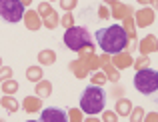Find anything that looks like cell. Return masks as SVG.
<instances>
[{
	"instance_id": "1",
	"label": "cell",
	"mask_w": 158,
	"mask_h": 122,
	"mask_svg": "<svg viewBox=\"0 0 158 122\" xmlns=\"http://www.w3.org/2000/svg\"><path fill=\"white\" fill-rule=\"evenodd\" d=\"M94 38H96V44L102 48V52H108L112 56L128 50V44H130V38H128L126 30L122 28V24H112L108 28H100V30H96Z\"/></svg>"
},
{
	"instance_id": "2",
	"label": "cell",
	"mask_w": 158,
	"mask_h": 122,
	"mask_svg": "<svg viewBox=\"0 0 158 122\" xmlns=\"http://www.w3.org/2000/svg\"><path fill=\"white\" fill-rule=\"evenodd\" d=\"M106 106V92L102 90V86H90L84 88L82 92V98H80V108L84 114H102Z\"/></svg>"
},
{
	"instance_id": "3",
	"label": "cell",
	"mask_w": 158,
	"mask_h": 122,
	"mask_svg": "<svg viewBox=\"0 0 158 122\" xmlns=\"http://www.w3.org/2000/svg\"><path fill=\"white\" fill-rule=\"evenodd\" d=\"M64 44L72 52H94V40L84 26H72L64 32Z\"/></svg>"
},
{
	"instance_id": "4",
	"label": "cell",
	"mask_w": 158,
	"mask_h": 122,
	"mask_svg": "<svg viewBox=\"0 0 158 122\" xmlns=\"http://www.w3.org/2000/svg\"><path fill=\"white\" fill-rule=\"evenodd\" d=\"M134 88L140 94H154L158 90V70L144 68L134 74Z\"/></svg>"
},
{
	"instance_id": "5",
	"label": "cell",
	"mask_w": 158,
	"mask_h": 122,
	"mask_svg": "<svg viewBox=\"0 0 158 122\" xmlns=\"http://www.w3.org/2000/svg\"><path fill=\"white\" fill-rule=\"evenodd\" d=\"M24 12H26V6L22 4V0H0V18L6 22H20L24 18Z\"/></svg>"
},
{
	"instance_id": "6",
	"label": "cell",
	"mask_w": 158,
	"mask_h": 122,
	"mask_svg": "<svg viewBox=\"0 0 158 122\" xmlns=\"http://www.w3.org/2000/svg\"><path fill=\"white\" fill-rule=\"evenodd\" d=\"M154 18H156V14H154V8L152 6H142L134 14V20H136V26L138 28H148L154 22Z\"/></svg>"
},
{
	"instance_id": "7",
	"label": "cell",
	"mask_w": 158,
	"mask_h": 122,
	"mask_svg": "<svg viewBox=\"0 0 158 122\" xmlns=\"http://www.w3.org/2000/svg\"><path fill=\"white\" fill-rule=\"evenodd\" d=\"M22 22H24V26H26L30 32H36V30H40V28L44 26V22H42V16L38 14V10H32V8H26V12H24V18H22Z\"/></svg>"
},
{
	"instance_id": "8",
	"label": "cell",
	"mask_w": 158,
	"mask_h": 122,
	"mask_svg": "<svg viewBox=\"0 0 158 122\" xmlns=\"http://www.w3.org/2000/svg\"><path fill=\"white\" fill-rule=\"evenodd\" d=\"M78 58H80V60L86 64V68L90 70V74H92V72H98V70H102L100 54H96V52H78Z\"/></svg>"
},
{
	"instance_id": "9",
	"label": "cell",
	"mask_w": 158,
	"mask_h": 122,
	"mask_svg": "<svg viewBox=\"0 0 158 122\" xmlns=\"http://www.w3.org/2000/svg\"><path fill=\"white\" fill-rule=\"evenodd\" d=\"M40 122H68V112L60 108H46L40 112Z\"/></svg>"
},
{
	"instance_id": "10",
	"label": "cell",
	"mask_w": 158,
	"mask_h": 122,
	"mask_svg": "<svg viewBox=\"0 0 158 122\" xmlns=\"http://www.w3.org/2000/svg\"><path fill=\"white\" fill-rule=\"evenodd\" d=\"M138 50L142 56H150L152 52H158V38L154 34H146L138 42Z\"/></svg>"
},
{
	"instance_id": "11",
	"label": "cell",
	"mask_w": 158,
	"mask_h": 122,
	"mask_svg": "<svg viewBox=\"0 0 158 122\" xmlns=\"http://www.w3.org/2000/svg\"><path fill=\"white\" fill-rule=\"evenodd\" d=\"M112 64L118 70H126V68H132V66H134V58H132V54L128 52V50H124V52H118V54L112 56Z\"/></svg>"
},
{
	"instance_id": "12",
	"label": "cell",
	"mask_w": 158,
	"mask_h": 122,
	"mask_svg": "<svg viewBox=\"0 0 158 122\" xmlns=\"http://www.w3.org/2000/svg\"><path fill=\"white\" fill-rule=\"evenodd\" d=\"M22 110L24 112H28V114H30V112H42L44 108H42V98H40V96H26V98L22 100Z\"/></svg>"
},
{
	"instance_id": "13",
	"label": "cell",
	"mask_w": 158,
	"mask_h": 122,
	"mask_svg": "<svg viewBox=\"0 0 158 122\" xmlns=\"http://www.w3.org/2000/svg\"><path fill=\"white\" fill-rule=\"evenodd\" d=\"M68 68H70V72L74 74V78H78V80H84V78H88V74H90V70L86 68V64L78 58V60H72L68 64Z\"/></svg>"
},
{
	"instance_id": "14",
	"label": "cell",
	"mask_w": 158,
	"mask_h": 122,
	"mask_svg": "<svg viewBox=\"0 0 158 122\" xmlns=\"http://www.w3.org/2000/svg\"><path fill=\"white\" fill-rule=\"evenodd\" d=\"M114 110L118 112V116H130L132 114V110H134V104H132V100H128V98H118L116 100V106H114Z\"/></svg>"
},
{
	"instance_id": "15",
	"label": "cell",
	"mask_w": 158,
	"mask_h": 122,
	"mask_svg": "<svg viewBox=\"0 0 158 122\" xmlns=\"http://www.w3.org/2000/svg\"><path fill=\"white\" fill-rule=\"evenodd\" d=\"M26 80H28V82H34V84H38L40 80H44L42 66H40V64H36V66H28V68H26Z\"/></svg>"
},
{
	"instance_id": "16",
	"label": "cell",
	"mask_w": 158,
	"mask_h": 122,
	"mask_svg": "<svg viewBox=\"0 0 158 122\" xmlns=\"http://www.w3.org/2000/svg\"><path fill=\"white\" fill-rule=\"evenodd\" d=\"M34 94L40 96V98H48V96H52V82L50 80H40L38 84L34 86Z\"/></svg>"
},
{
	"instance_id": "17",
	"label": "cell",
	"mask_w": 158,
	"mask_h": 122,
	"mask_svg": "<svg viewBox=\"0 0 158 122\" xmlns=\"http://www.w3.org/2000/svg\"><path fill=\"white\" fill-rule=\"evenodd\" d=\"M36 58H38V64L40 66H52L54 62H56V52L50 50V48H46V50H40Z\"/></svg>"
},
{
	"instance_id": "18",
	"label": "cell",
	"mask_w": 158,
	"mask_h": 122,
	"mask_svg": "<svg viewBox=\"0 0 158 122\" xmlns=\"http://www.w3.org/2000/svg\"><path fill=\"white\" fill-rule=\"evenodd\" d=\"M126 12H128V4L120 2V0L110 6V14H112V18H116V20H124L126 18Z\"/></svg>"
},
{
	"instance_id": "19",
	"label": "cell",
	"mask_w": 158,
	"mask_h": 122,
	"mask_svg": "<svg viewBox=\"0 0 158 122\" xmlns=\"http://www.w3.org/2000/svg\"><path fill=\"white\" fill-rule=\"evenodd\" d=\"M0 104H2V108H6L8 112H16L20 106H22V104H20L14 96H8V94H4L2 98H0Z\"/></svg>"
},
{
	"instance_id": "20",
	"label": "cell",
	"mask_w": 158,
	"mask_h": 122,
	"mask_svg": "<svg viewBox=\"0 0 158 122\" xmlns=\"http://www.w3.org/2000/svg\"><path fill=\"white\" fill-rule=\"evenodd\" d=\"M102 70H104L106 78H108L110 82H118V80H120V70L116 68L112 62H106V64H102Z\"/></svg>"
},
{
	"instance_id": "21",
	"label": "cell",
	"mask_w": 158,
	"mask_h": 122,
	"mask_svg": "<svg viewBox=\"0 0 158 122\" xmlns=\"http://www.w3.org/2000/svg\"><path fill=\"white\" fill-rule=\"evenodd\" d=\"M18 88H20V84L16 82L14 78H10V80H6V82L0 84V90H2V94H8V96H14L16 92H18Z\"/></svg>"
},
{
	"instance_id": "22",
	"label": "cell",
	"mask_w": 158,
	"mask_h": 122,
	"mask_svg": "<svg viewBox=\"0 0 158 122\" xmlns=\"http://www.w3.org/2000/svg\"><path fill=\"white\" fill-rule=\"evenodd\" d=\"M108 82L104 70H98V72H92L90 74V84H94V86H104V84Z\"/></svg>"
},
{
	"instance_id": "23",
	"label": "cell",
	"mask_w": 158,
	"mask_h": 122,
	"mask_svg": "<svg viewBox=\"0 0 158 122\" xmlns=\"http://www.w3.org/2000/svg\"><path fill=\"white\" fill-rule=\"evenodd\" d=\"M36 10H38V14H40V16H42V20H44V18H48L50 14H54V12H56V10L52 8V4H50V2H46V0H44V2H40Z\"/></svg>"
},
{
	"instance_id": "24",
	"label": "cell",
	"mask_w": 158,
	"mask_h": 122,
	"mask_svg": "<svg viewBox=\"0 0 158 122\" xmlns=\"http://www.w3.org/2000/svg\"><path fill=\"white\" fill-rule=\"evenodd\" d=\"M42 22H44V28H46V30H54L56 26H60V16L54 12V14H50L48 18H44Z\"/></svg>"
},
{
	"instance_id": "25",
	"label": "cell",
	"mask_w": 158,
	"mask_h": 122,
	"mask_svg": "<svg viewBox=\"0 0 158 122\" xmlns=\"http://www.w3.org/2000/svg\"><path fill=\"white\" fill-rule=\"evenodd\" d=\"M68 122H84L82 108H68Z\"/></svg>"
},
{
	"instance_id": "26",
	"label": "cell",
	"mask_w": 158,
	"mask_h": 122,
	"mask_svg": "<svg viewBox=\"0 0 158 122\" xmlns=\"http://www.w3.org/2000/svg\"><path fill=\"white\" fill-rule=\"evenodd\" d=\"M132 68H134L136 72H138V70H144V68H150V56H142V54H140L134 60V66H132Z\"/></svg>"
},
{
	"instance_id": "27",
	"label": "cell",
	"mask_w": 158,
	"mask_h": 122,
	"mask_svg": "<svg viewBox=\"0 0 158 122\" xmlns=\"http://www.w3.org/2000/svg\"><path fill=\"white\" fill-rule=\"evenodd\" d=\"M144 116H146L144 108L142 106H134V110H132V114L128 116V120L130 122H144Z\"/></svg>"
},
{
	"instance_id": "28",
	"label": "cell",
	"mask_w": 158,
	"mask_h": 122,
	"mask_svg": "<svg viewBox=\"0 0 158 122\" xmlns=\"http://www.w3.org/2000/svg\"><path fill=\"white\" fill-rule=\"evenodd\" d=\"M60 24H62V28H72V26H76L74 24V14L72 12H66V14H62V18H60Z\"/></svg>"
},
{
	"instance_id": "29",
	"label": "cell",
	"mask_w": 158,
	"mask_h": 122,
	"mask_svg": "<svg viewBox=\"0 0 158 122\" xmlns=\"http://www.w3.org/2000/svg\"><path fill=\"white\" fill-rule=\"evenodd\" d=\"M58 2H60V8L64 12H72L78 6V0H58Z\"/></svg>"
},
{
	"instance_id": "30",
	"label": "cell",
	"mask_w": 158,
	"mask_h": 122,
	"mask_svg": "<svg viewBox=\"0 0 158 122\" xmlns=\"http://www.w3.org/2000/svg\"><path fill=\"white\" fill-rule=\"evenodd\" d=\"M102 122H118V112L116 110H104L102 112Z\"/></svg>"
},
{
	"instance_id": "31",
	"label": "cell",
	"mask_w": 158,
	"mask_h": 122,
	"mask_svg": "<svg viewBox=\"0 0 158 122\" xmlns=\"http://www.w3.org/2000/svg\"><path fill=\"white\" fill-rule=\"evenodd\" d=\"M10 78H12V68L10 66H2V68H0V84L10 80Z\"/></svg>"
},
{
	"instance_id": "32",
	"label": "cell",
	"mask_w": 158,
	"mask_h": 122,
	"mask_svg": "<svg viewBox=\"0 0 158 122\" xmlns=\"http://www.w3.org/2000/svg\"><path fill=\"white\" fill-rule=\"evenodd\" d=\"M98 16H100L102 20H108V18H110V16H112V14H110V8H108L106 4H102V6L98 8Z\"/></svg>"
},
{
	"instance_id": "33",
	"label": "cell",
	"mask_w": 158,
	"mask_h": 122,
	"mask_svg": "<svg viewBox=\"0 0 158 122\" xmlns=\"http://www.w3.org/2000/svg\"><path fill=\"white\" fill-rule=\"evenodd\" d=\"M144 122H158V112H146Z\"/></svg>"
},
{
	"instance_id": "34",
	"label": "cell",
	"mask_w": 158,
	"mask_h": 122,
	"mask_svg": "<svg viewBox=\"0 0 158 122\" xmlns=\"http://www.w3.org/2000/svg\"><path fill=\"white\" fill-rule=\"evenodd\" d=\"M84 122H102V118H98V116H94V114H88L84 118Z\"/></svg>"
},
{
	"instance_id": "35",
	"label": "cell",
	"mask_w": 158,
	"mask_h": 122,
	"mask_svg": "<svg viewBox=\"0 0 158 122\" xmlns=\"http://www.w3.org/2000/svg\"><path fill=\"white\" fill-rule=\"evenodd\" d=\"M136 48H138V42H136V40H130V44H128V52L132 54V52H134Z\"/></svg>"
},
{
	"instance_id": "36",
	"label": "cell",
	"mask_w": 158,
	"mask_h": 122,
	"mask_svg": "<svg viewBox=\"0 0 158 122\" xmlns=\"http://www.w3.org/2000/svg\"><path fill=\"white\" fill-rule=\"evenodd\" d=\"M118 0H102V4H106V6H112V4H116Z\"/></svg>"
},
{
	"instance_id": "37",
	"label": "cell",
	"mask_w": 158,
	"mask_h": 122,
	"mask_svg": "<svg viewBox=\"0 0 158 122\" xmlns=\"http://www.w3.org/2000/svg\"><path fill=\"white\" fill-rule=\"evenodd\" d=\"M120 94H122V88L116 86V88H114V96H118V98H120Z\"/></svg>"
},
{
	"instance_id": "38",
	"label": "cell",
	"mask_w": 158,
	"mask_h": 122,
	"mask_svg": "<svg viewBox=\"0 0 158 122\" xmlns=\"http://www.w3.org/2000/svg\"><path fill=\"white\" fill-rule=\"evenodd\" d=\"M136 2H138V4H142V6H148V4H150L152 0H136Z\"/></svg>"
},
{
	"instance_id": "39",
	"label": "cell",
	"mask_w": 158,
	"mask_h": 122,
	"mask_svg": "<svg viewBox=\"0 0 158 122\" xmlns=\"http://www.w3.org/2000/svg\"><path fill=\"white\" fill-rule=\"evenodd\" d=\"M32 2H34V0H22V4H24L26 8H30V4H32Z\"/></svg>"
},
{
	"instance_id": "40",
	"label": "cell",
	"mask_w": 158,
	"mask_h": 122,
	"mask_svg": "<svg viewBox=\"0 0 158 122\" xmlns=\"http://www.w3.org/2000/svg\"><path fill=\"white\" fill-rule=\"evenodd\" d=\"M150 4H152V8H154V10H158V0H152Z\"/></svg>"
},
{
	"instance_id": "41",
	"label": "cell",
	"mask_w": 158,
	"mask_h": 122,
	"mask_svg": "<svg viewBox=\"0 0 158 122\" xmlns=\"http://www.w3.org/2000/svg\"><path fill=\"white\" fill-rule=\"evenodd\" d=\"M2 66H4V64H2V56H0V68H2Z\"/></svg>"
},
{
	"instance_id": "42",
	"label": "cell",
	"mask_w": 158,
	"mask_h": 122,
	"mask_svg": "<svg viewBox=\"0 0 158 122\" xmlns=\"http://www.w3.org/2000/svg\"><path fill=\"white\" fill-rule=\"evenodd\" d=\"M26 122H40V120H26Z\"/></svg>"
},
{
	"instance_id": "43",
	"label": "cell",
	"mask_w": 158,
	"mask_h": 122,
	"mask_svg": "<svg viewBox=\"0 0 158 122\" xmlns=\"http://www.w3.org/2000/svg\"><path fill=\"white\" fill-rule=\"evenodd\" d=\"M46 2H54V0H46Z\"/></svg>"
},
{
	"instance_id": "44",
	"label": "cell",
	"mask_w": 158,
	"mask_h": 122,
	"mask_svg": "<svg viewBox=\"0 0 158 122\" xmlns=\"http://www.w3.org/2000/svg\"><path fill=\"white\" fill-rule=\"evenodd\" d=\"M0 122H4V120H2V118H0Z\"/></svg>"
}]
</instances>
